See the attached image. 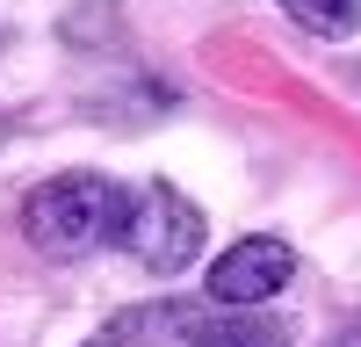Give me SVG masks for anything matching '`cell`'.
I'll return each mask as SVG.
<instances>
[{
    "label": "cell",
    "instance_id": "8992f818",
    "mask_svg": "<svg viewBox=\"0 0 361 347\" xmlns=\"http://www.w3.org/2000/svg\"><path fill=\"white\" fill-rule=\"evenodd\" d=\"M282 15L296 29H311V37H347L361 22V0H282Z\"/></svg>",
    "mask_w": 361,
    "mask_h": 347
},
{
    "label": "cell",
    "instance_id": "277c9868",
    "mask_svg": "<svg viewBox=\"0 0 361 347\" xmlns=\"http://www.w3.org/2000/svg\"><path fill=\"white\" fill-rule=\"evenodd\" d=\"M180 347H289V326L267 311H180Z\"/></svg>",
    "mask_w": 361,
    "mask_h": 347
},
{
    "label": "cell",
    "instance_id": "5b68a950",
    "mask_svg": "<svg viewBox=\"0 0 361 347\" xmlns=\"http://www.w3.org/2000/svg\"><path fill=\"white\" fill-rule=\"evenodd\" d=\"M152 340H180V304L130 311V318H116V326H102L87 347H152Z\"/></svg>",
    "mask_w": 361,
    "mask_h": 347
},
{
    "label": "cell",
    "instance_id": "3957f363",
    "mask_svg": "<svg viewBox=\"0 0 361 347\" xmlns=\"http://www.w3.org/2000/svg\"><path fill=\"white\" fill-rule=\"evenodd\" d=\"M289 275H296V253L282 239H267V231H253V239H238V246H224L217 260H209V304L260 311Z\"/></svg>",
    "mask_w": 361,
    "mask_h": 347
},
{
    "label": "cell",
    "instance_id": "7a4b0ae2",
    "mask_svg": "<svg viewBox=\"0 0 361 347\" xmlns=\"http://www.w3.org/2000/svg\"><path fill=\"white\" fill-rule=\"evenodd\" d=\"M123 246L137 253V268H152V275H180V268L202 253V210H195L180 188L145 181L137 202H130V231H123Z\"/></svg>",
    "mask_w": 361,
    "mask_h": 347
},
{
    "label": "cell",
    "instance_id": "6da1fadb",
    "mask_svg": "<svg viewBox=\"0 0 361 347\" xmlns=\"http://www.w3.org/2000/svg\"><path fill=\"white\" fill-rule=\"evenodd\" d=\"M130 202H137V188L109 181V174H87V166L80 174H51V181H37L29 202H22V231H29L37 253L80 260L94 246H123Z\"/></svg>",
    "mask_w": 361,
    "mask_h": 347
}]
</instances>
